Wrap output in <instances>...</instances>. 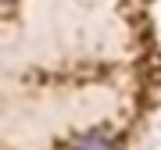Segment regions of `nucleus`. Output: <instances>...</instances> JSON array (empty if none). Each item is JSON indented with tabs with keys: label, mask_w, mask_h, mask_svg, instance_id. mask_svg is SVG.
I'll list each match as a JSON object with an SVG mask.
<instances>
[{
	"label": "nucleus",
	"mask_w": 161,
	"mask_h": 150,
	"mask_svg": "<svg viewBox=\"0 0 161 150\" xmlns=\"http://www.w3.org/2000/svg\"><path fill=\"white\" fill-rule=\"evenodd\" d=\"M72 150H115V139L108 132H82Z\"/></svg>",
	"instance_id": "nucleus-1"
}]
</instances>
